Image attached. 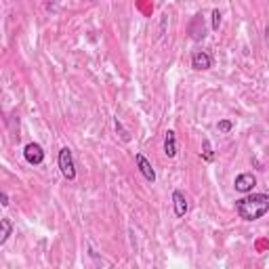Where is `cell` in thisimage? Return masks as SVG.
<instances>
[{
    "mask_svg": "<svg viewBox=\"0 0 269 269\" xmlns=\"http://www.w3.org/2000/svg\"><path fill=\"white\" fill-rule=\"evenodd\" d=\"M236 213L242 221H257L269 213V194H248L236 200Z\"/></svg>",
    "mask_w": 269,
    "mask_h": 269,
    "instance_id": "1",
    "label": "cell"
},
{
    "mask_svg": "<svg viewBox=\"0 0 269 269\" xmlns=\"http://www.w3.org/2000/svg\"><path fill=\"white\" fill-rule=\"evenodd\" d=\"M57 164H59V171H61V175L67 179V181H74V179H76V164H74L72 149H69V147H61V149H59Z\"/></svg>",
    "mask_w": 269,
    "mask_h": 269,
    "instance_id": "2",
    "label": "cell"
},
{
    "mask_svg": "<svg viewBox=\"0 0 269 269\" xmlns=\"http://www.w3.org/2000/svg\"><path fill=\"white\" fill-rule=\"evenodd\" d=\"M23 158H25V162L29 166H40L44 162V149L40 143H27L23 147Z\"/></svg>",
    "mask_w": 269,
    "mask_h": 269,
    "instance_id": "3",
    "label": "cell"
},
{
    "mask_svg": "<svg viewBox=\"0 0 269 269\" xmlns=\"http://www.w3.org/2000/svg\"><path fill=\"white\" fill-rule=\"evenodd\" d=\"M135 162H137L139 173L143 175L145 181H147V183H156V171H154V166H152V162H149L141 152H137V154H135Z\"/></svg>",
    "mask_w": 269,
    "mask_h": 269,
    "instance_id": "4",
    "label": "cell"
},
{
    "mask_svg": "<svg viewBox=\"0 0 269 269\" xmlns=\"http://www.w3.org/2000/svg\"><path fill=\"white\" fill-rule=\"evenodd\" d=\"M257 185V177L253 173H242V175H238L236 177V181H234V187H236V192H240V194H253V187Z\"/></svg>",
    "mask_w": 269,
    "mask_h": 269,
    "instance_id": "5",
    "label": "cell"
},
{
    "mask_svg": "<svg viewBox=\"0 0 269 269\" xmlns=\"http://www.w3.org/2000/svg\"><path fill=\"white\" fill-rule=\"evenodd\" d=\"M192 67L196 69V72H206V69L213 67V57L206 51H196L192 55Z\"/></svg>",
    "mask_w": 269,
    "mask_h": 269,
    "instance_id": "6",
    "label": "cell"
},
{
    "mask_svg": "<svg viewBox=\"0 0 269 269\" xmlns=\"http://www.w3.org/2000/svg\"><path fill=\"white\" fill-rule=\"evenodd\" d=\"M173 206H175V217H185L187 211H189V204H187V198L183 192H179V189H175L173 192Z\"/></svg>",
    "mask_w": 269,
    "mask_h": 269,
    "instance_id": "7",
    "label": "cell"
},
{
    "mask_svg": "<svg viewBox=\"0 0 269 269\" xmlns=\"http://www.w3.org/2000/svg\"><path fill=\"white\" fill-rule=\"evenodd\" d=\"M189 34H192L194 40H204L206 38V27H204V19L202 15H196L192 25H189Z\"/></svg>",
    "mask_w": 269,
    "mask_h": 269,
    "instance_id": "8",
    "label": "cell"
},
{
    "mask_svg": "<svg viewBox=\"0 0 269 269\" xmlns=\"http://www.w3.org/2000/svg\"><path fill=\"white\" fill-rule=\"evenodd\" d=\"M164 156L166 158H175L177 156V133L171 131V128L164 133Z\"/></svg>",
    "mask_w": 269,
    "mask_h": 269,
    "instance_id": "9",
    "label": "cell"
},
{
    "mask_svg": "<svg viewBox=\"0 0 269 269\" xmlns=\"http://www.w3.org/2000/svg\"><path fill=\"white\" fill-rule=\"evenodd\" d=\"M200 158L204 162H215V149H213V143L211 139H202V152H200Z\"/></svg>",
    "mask_w": 269,
    "mask_h": 269,
    "instance_id": "10",
    "label": "cell"
},
{
    "mask_svg": "<svg viewBox=\"0 0 269 269\" xmlns=\"http://www.w3.org/2000/svg\"><path fill=\"white\" fill-rule=\"evenodd\" d=\"M0 244H6V240H8V236L13 234V223H11V219H6V217H2L0 219Z\"/></svg>",
    "mask_w": 269,
    "mask_h": 269,
    "instance_id": "11",
    "label": "cell"
},
{
    "mask_svg": "<svg viewBox=\"0 0 269 269\" xmlns=\"http://www.w3.org/2000/svg\"><path fill=\"white\" fill-rule=\"evenodd\" d=\"M114 128H116V133H118V137H120L122 139V141L124 143H128V141H131V133H128L126 131V128H124V124H122V120H120V118H114Z\"/></svg>",
    "mask_w": 269,
    "mask_h": 269,
    "instance_id": "12",
    "label": "cell"
},
{
    "mask_svg": "<svg viewBox=\"0 0 269 269\" xmlns=\"http://www.w3.org/2000/svg\"><path fill=\"white\" fill-rule=\"evenodd\" d=\"M211 17H213V29H215V32H219V27H221V21H223L221 11H219V8H213Z\"/></svg>",
    "mask_w": 269,
    "mask_h": 269,
    "instance_id": "13",
    "label": "cell"
},
{
    "mask_svg": "<svg viewBox=\"0 0 269 269\" xmlns=\"http://www.w3.org/2000/svg\"><path fill=\"white\" fill-rule=\"evenodd\" d=\"M217 128H219V131H221V133H232V128H234V122L232 120H219V124H217Z\"/></svg>",
    "mask_w": 269,
    "mask_h": 269,
    "instance_id": "14",
    "label": "cell"
},
{
    "mask_svg": "<svg viewBox=\"0 0 269 269\" xmlns=\"http://www.w3.org/2000/svg\"><path fill=\"white\" fill-rule=\"evenodd\" d=\"M166 23H168V15H162V23H160V32H158V38H162L166 32Z\"/></svg>",
    "mask_w": 269,
    "mask_h": 269,
    "instance_id": "15",
    "label": "cell"
},
{
    "mask_svg": "<svg viewBox=\"0 0 269 269\" xmlns=\"http://www.w3.org/2000/svg\"><path fill=\"white\" fill-rule=\"evenodd\" d=\"M0 204H2V206H8V196H6V192L0 194Z\"/></svg>",
    "mask_w": 269,
    "mask_h": 269,
    "instance_id": "16",
    "label": "cell"
}]
</instances>
